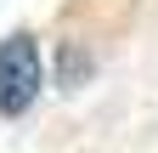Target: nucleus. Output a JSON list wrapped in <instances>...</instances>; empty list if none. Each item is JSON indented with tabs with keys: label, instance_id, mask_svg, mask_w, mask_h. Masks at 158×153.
<instances>
[{
	"label": "nucleus",
	"instance_id": "obj_1",
	"mask_svg": "<svg viewBox=\"0 0 158 153\" xmlns=\"http://www.w3.org/2000/svg\"><path fill=\"white\" fill-rule=\"evenodd\" d=\"M40 85H45V68H40V46L28 28H17L0 40V113L17 119V113H28Z\"/></svg>",
	"mask_w": 158,
	"mask_h": 153
},
{
	"label": "nucleus",
	"instance_id": "obj_2",
	"mask_svg": "<svg viewBox=\"0 0 158 153\" xmlns=\"http://www.w3.org/2000/svg\"><path fill=\"white\" fill-rule=\"evenodd\" d=\"M56 63H62V85H79V80H85V68H90L85 51H68V46H62V57H56Z\"/></svg>",
	"mask_w": 158,
	"mask_h": 153
}]
</instances>
